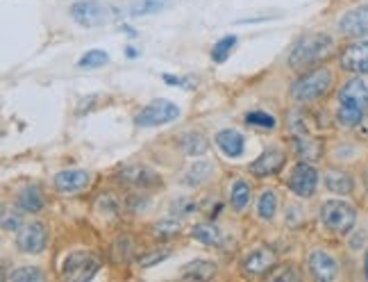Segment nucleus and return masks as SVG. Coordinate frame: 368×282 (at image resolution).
I'll list each match as a JSON object with an SVG mask.
<instances>
[{
	"instance_id": "27",
	"label": "nucleus",
	"mask_w": 368,
	"mask_h": 282,
	"mask_svg": "<svg viewBox=\"0 0 368 282\" xmlns=\"http://www.w3.org/2000/svg\"><path fill=\"white\" fill-rule=\"evenodd\" d=\"M275 212H277V196L273 189H266L257 201V214H259V219L270 221L275 216Z\"/></svg>"
},
{
	"instance_id": "39",
	"label": "nucleus",
	"mask_w": 368,
	"mask_h": 282,
	"mask_svg": "<svg viewBox=\"0 0 368 282\" xmlns=\"http://www.w3.org/2000/svg\"><path fill=\"white\" fill-rule=\"evenodd\" d=\"M16 225H18L16 216H9V214L5 212V214H3V230H16Z\"/></svg>"
},
{
	"instance_id": "10",
	"label": "nucleus",
	"mask_w": 368,
	"mask_h": 282,
	"mask_svg": "<svg viewBox=\"0 0 368 282\" xmlns=\"http://www.w3.org/2000/svg\"><path fill=\"white\" fill-rule=\"evenodd\" d=\"M116 178L123 184H127V187H134V189H153V187H159L161 184V178L153 169H146V167H139V164L121 169Z\"/></svg>"
},
{
	"instance_id": "16",
	"label": "nucleus",
	"mask_w": 368,
	"mask_h": 282,
	"mask_svg": "<svg viewBox=\"0 0 368 282\" xmlns=\"http://www.w3.org/2000/svg\"><path fill=\"white\" fill-rule=\"evenodd\" d=\"M307 264H309V271H311V276L321 280V282H328L332 280L334 276H337V259H334L332 255H328L326 251H314L307 259Z\"/></svg>"
},
{
	"instance_id": "28",
	"label": "nucleus",
	"mask_w": 368,
	"mask_h": 282,
	"mask_svg": "<svg viewBox=\"0 0 368 282\" xmlns=\"http://www.w3.org/2000/svg\"><path fill=\"white\" fill-rule=\"evenodd\" d=\"M171 0H139V3L132 5V9H130V16H148V14H157L161 12V9L168 7Z\"/></svg>"
},
{
	"instance_id": "38",
	"label": "nucleus",
	"mask_w": 368,
	"mask_h": 282,
	"mask_svg": "<svg viewBox=\"0 0 368 282\" xmlns=\"http://www.w3.org/2000/svg\"><path fill=\"white\" fill-rule=\"evenodd\" d=\"M270 278L273 280H298L300 276L296 273L294 269H287V271H280V273H270Z\"/></svg>"
},
{
	"instance_id": "41",
	"label": "nucleus",
	"mask_w": 368,
	"mask_h": 282,
	"mask_svg": "<svg viewBox=\"0 0 368 282\" xmlns=\"http://www.w3.org/2000/svg\"><path fill=\"white\" fill-rule=\"evenodd\" d=\"M364 273H366V278H368V251H366V255H364Z\"/></svg>"
},
{
	"instance_id": "4",
	"label": "nucleus",
	"mask_w": 368,
	"mask_h": 282,
	"mask_svg": "<svg viewBox=\"0 0 368 282\" xmlns=\"http://www.w3.org/2000/svg\"><path fill=\"white\" fill-rule=\"evenodd\" d=\"M321 221L328 230L345 235L355 227L357 212H355L352 205L343 203V201H328V203L321 205Z\"/></svg>"
},
{
	"instance_id": "24",
	"label": "nucleus",
	"mask_w": 368,
	"mask_h": 282,
	"mask_svg": "<svg viewBox=\"0 0 368 282\" xmlns=\"http://www.w3.org/2000/svg\"><path fill=\"white\" fill-rule=\"evenodd\" d=\"M214 173V164L209 162H193V167L187 171V176H184V184H189V187H200L202 182H207Z\"/></svg>"
},
{
	"instance_id": "1",
	"label": "nucleus",
	"mask_w": 368,
	"mask_h": 282,
	"mask_svg": "<svg viewBox=\"0 0 368 282\" xmlns=\"http://www.w3.org/2000/svg\"><path fill=\"white\" fill-rule=\"evenodd\" d=\"M366 105H368V89H366V84L360 78L345 82L343 89L339 91L337 121L343 128H355L364 118Z\"/></svg>"
},
{
	"instance_id": "12",
	"label": "nucleus",
	"mask_w": 368,
	"mask_h": 282,
	"mask_svg": "<svg viewBox=\"0 0 368 282\" xmlns=\"http://www.w3.org/2000/svg\"><path fill=\"white\" fill-rule=\"evenodd\" d=\"M275 266V253L270 248H257L241 259V271L246 276H270Z\"/></svg>"
},
{
	"instance_id": "40",
	"label": "nucleus",
	"mask_w": 368,
	"mask_h": 282,
	"mask_svg": "<svg viewBox=\"0 0 368 282\" xmlns=\"http://www.w3.org/2000/svg\"><path fill=\"white\" fill-rule=\"evenodd\" d=\"M125 55H127V57H137V55H139V52H137L134 48H127V50H125Z\"/></svg>"
},
{
	"instance_id": "17",
	"label": "nucleus",
	"mask_w": 368,
	"mask_h": 282,
	"mask_svg": "<svg viewBox=\"0 0 368 282\" xmlns=\"http://www.w3.org/2000/svg\"><path fill=\"white\" fill-rule=\"evenodd\" d=\"M214 141L221 148V153L227 157H241L246 150V137L236 132V130H221Z\"/></svg>"
},
{
	"instance_id": "5",
	"label": "nucleus",
	"mask_w": 368,
	"mask_h": 282,
	"mask_svg": "<svg viewBox=\"0 0 368 282\" xmlns=\"http://www.w3.org/2000/svg\"><path fill=\"white\" fill-rule=\"evenodd\" d=\"M100 271V259L96 257L93 253L86 251H78L67 255V259L62 262L59 273L64 280H73V282H86L91 280L96 273Z\"/></svg>"
},
{
	"instance_id": "32",
	"label": "nucleus",
	"mask_w": 368,
	"mask_h": 282,
	"mask_svg": "<svg viewBox=\"0 0 368 282\" xmlns=\"http://www.w3.org/2000/svg\"><path fill=\"white\" fill-rule=\"evenodd\" d=\"M246 125H253V128H262V130H273L275 128V116L273 114H266V112H248L243 116Z\"/></svg>"
},
{
	"instance_id": "7",
	"label": "nucleus",
	"mask_w": 368,
	"mask_h": 282,
	"mask_svg": "<svg viewBox=\"0 0 368 282\" xmlns=\"http://www.w3.org/2000/svg\"><path fill=\"white\" fill-rule=\"evenodd\" d=\"M316 184H318V171L305 159L296 164L289 176V189L300 198H311L314 191H316Z\"/></svg>"
},
{
	"instance_id": "14",
	"label": "nucleus",
	"mask_w": 368,
	"mask_h": 282,
	"mask_svg": "<svg viewBox=\"0 0 368 282\" xmlns=\"http://www.w3.org/2000/svg\"><path fill=\"white\" fill-rule=\"evenodd\" d=\"M339 30L345 37H368V5L355 7L339 21Z\"/></svg>"
},
{
	"instance_id": "25",
	"label": "nucleus",
	"mask_w": 368,
	"mask_h": 282,
	"mask_svg": "<svg viewBox=\"0 0 368 282\" xmlns=\"http://www.w3.org/2000/svg\"><path fill=\"white\" fill-rule=\"evenodd\" d=\"M191 237H193V239L202 242V244H207V246H221V242H223L221 230H219L216 225H209V223H198V225H193Z\"/></svg>"
},
{
	"instance_id": "36",
	"label": "nucleus",
	"mask_w": 368,
	"mask_h": 282,
	"mask_svg": "<svg viewBox=\"0 0 368 282\" xmlns=\"http://www.w3.org/2000/svg\"><path fill=\"white\" fill-rule=\"evenodd\" d=\"M191 212H196V203H193L191 198H178L176 203H173V214L187 216Z\"/></svg>"
},
{
	"instance_id": "19",
	"label": "nucleus",
	"mask_w": 368,
	"mask_h": 282,
	"mask_svg": "<svg viewBox=\"0 0 368 282\" xmlns=\"http://www.w3.org/2000/svg\"><path fill=\"white\" fill-rule=\"evenodd\" d=\"M216 276V264L209 259H193L182 266V278L187 280H209Z\"/></svg>"
},
{
	"instance_id": "20",
	"label": "nucleus",
	"mask_w": 368,
	"mask_h": 282,
	"mask_svg": "<svg viewBox=\"0 0 368 282\" xmlns=\"http://www.w3.org/2000/svg\"><path fill=\"white\" fill-rule=\"evenodd\" d=\"M326 187L332 193H337V196H348V193H352L355 182H352V178L345 171H328Z\"/></svg>"
},
{
	"instance_id": "15",
	"label": "nucleus",
	"mask_w": 368,
	"mask_h": 282,
	"mask_svg": "<svg viewBox=\"0 0 368 282\" xmlns=\"http://www.w3.org/2000/svg\"><path fill=\"white\" fill-rule=\"evenodd\" d=\"M89 173L82 169H64L55 176V189L59 193H78L89 184Z\"/></svg>"
},
{
	"instance_id": "11",
	"label": "nucleus",
	"mask_w": 368,
	"mask_h": 282,
	"mask_svg": "<svg viewBox=\"0 0 368 282\" xmlns=\"http://www.w3.org/2000/svg\"><path fill=\"white\" fill-rule=\"evenodd\" d=\"M284 162H287V157H284V153L280 148H266L262 155H259L253 164H251V171L255 178H268V176H277L280 171H282V167H284Z\"/></svg>"
},
{
	"instance_id": "30",
	"label": "nucleus",
	"mask_w": 368,
	"mask_h": 282,
	"mask_svg": "<svg viewBox=\"0 0 368 282\" xmlns=\"http://www.w3.org/2000/svg\"><path fill=\"white\" fill-rule=\"evenodd\" d=\"M134 251H137L134 242L130 239V237H121V239H116L112 246V257H114V262L123 264V262H130V259H132Z\"/></svg>"
},
{
	"instance_id": "33",
	"label": "nucleus",
	"mask_w": 368,
	"mask_h": 282,
	"mask_svg": "<svg viewBox=\"0 0 368 282\" xmlns=\"http://www.w3.org/2000/svg\"><path fill=\"white\" fill-rule=\"evenodd\" d=\"M153 235L157 237V239H173V237L180 235V225L178 221H157L153 225Z\"/></svg>"
},
{
	"instance_id": "23",
	"label": "nucleus",
	"mask_w": 368,
	"mask_h": 282,
	"mask_svg": "<svg viewBox=\"0 0 368 282\" xmlns=\"http://www.w3.org/2000/svg\"><path fill=\"white\" fill-rule=\"evenodd\" d=\"M180 148H182L184 155L200 157V155L207 153V139L200 137L198 132H187V135H182V139H180Z\"/></svg>"
},
{
	"instance_id": "31",
	"label": "nucleus",
	"mask_w": 368,
	"mask_h": 282,
	"mask_svg": "<svg viewBox=\"0 0 368 282\" xmlns=\"http://www.w3.org/2000/svg\"><path fill=\"white\" fill-rule=\"evenodd\" d=\"M110 62V55H107L105 50H86L84 55L80 57V62H78V67L80 69H100V67H105V64Z\"/></svg>"
},
{
	"instance_id": "2",
	"label": "nucleus",
	"mask_w": 368,
	"mask_h": 282,
	"mask_svg": "<svg viewBox=\"0 0 368 282\" xmlns=\"http://www.w3.org/2000/svg\"><path fill=\"white\" fill-rule=\"evenodd\" d=\"M332 46H334V41L330 35H321V32H316V35L302 37L294 46V50H291L289 67L291 69H305V67H309V64H316L318 60L330 55Z\"/></svg>"
},
{
	"instance_id": "8",
	"label": "nucleus",
	"mask_w": 368,
	"mask_h": 282,
	"mask_svg": "<svg viewBox=\"0 0 368 282\" xmlns=\"http://www.w3.org/2000/svg\"><path fill=\"white\" fill-rule=\"evenodd\" d=\"M16 246L21 253L28 255H39L46 251L48 246V230L43 223H28L18 230L16 235Z\"/></svg>"
},
{
	"instance_id": "37",
	"label": "nucleus",
	"mask_w": 368,
	"mask_h": 282,
	"mask_svg": "<svg viewBox=\"0 0 368 282\" xmlns=\"http://www.w3.org/2000/svg\"><path fill=\"white\" fill-rule=\"evenodd\" d=\"M161 80H164L166 84H171V86H193V84H187V82H191V80H184V78H176V75H168V73H164L161 75Z\"/></svg>"
},
{
	"instance_id": "9",
	"label": "nucleus",
	"mask_w": 368,
	"mask_h": 282,
	"mask_svg": "<svg viewBox=\"0 0 368 282\" xmlns=\"http://www.w3.org/2000/svg\"><path fill=\"white\" fill-rule=\"evenodd\" d=\"M71 18L82 28H98L110 18V12L98 0H80L71 7Z\"/></svg>"
},
{
	"instance_id": "22",
	"label": "nucleus",
	"mask_w": 368,
	"mask_h": 282,
	"mask_svg": "<svg viewBox=\"0 0 368 282\" xmlns=\"http://www.w3.org/2000/svg\"><path fill=\"white\" fill-rule=\"evenodd\" d=\"M294 146H296V150H298V155L302 157V159H318L321 157V144L316 139H311L309 135H305V132H298V135H294Z\"/></svg>"
},
{
	"instance_id": "34",
	"label": "nucleus",
	"mask_w": 368,
	"mask_h": 282,
	"mask_svg": "<svg viewBox=\"0 0 368 282\" xmlns=\"http://www.w3.org/2000/svg\"><path fill=\"white\" fill-rule=\"evenodd\" d=\"M166 257H168V251H153V253H148L144 257H139V266H142V269H150V266H155L159 262H164Z\"/></svg>"
},
{
	"instance_id": "21",
	"label": "nucleus",
	"mask_w": 368,
	"mask_h": 282,
	"mask_svg": "<svg viewBox=\"0 0 368 282\" xmlns=\"http://www.w3.org/2000/svg\"><path fill=\"white\" fill-rule=\"evenodd\" d=\"M251 198H253L251 184L246 180H234L232 189H230V203H232L234 212H243L248 205H251Z\"/></svg>"
},
{
	"instance_id": "13",
	"label": "nucleus",
	"mask_w": 368,
	"mask_h": 282,
	"mask_svg": "<svg viewBox=\"0 0 368 282\" xmlns=\"http://www.w3.org/2000/svg\"><path fill=\"white\" fill-rule=\"evenodd\" d=\"M341 69L357 75L368 73V41L350 43V46L341 52Z\"/></svg>"
},
{
	"instance_id": "26",
	"label": "nucleus",
	"mask_w": 368,
	"mask_h": 282,
	"mask_svg": "<svg viewBox=\"0 0 368 282\" xmlns=\"http://www.w3.org/2000/svg\"><path fill=\"white\" fill-rule=\"evenodd\" d=\"M236 43H239V39H236L234 35H227V37H223V39H219L212 46V62H216V64H223L227 57L232 55V50L236 48Z\"/></svg>"
},
{
	"instance_id": "29",
	"label": "nucleus",
	"mask_w": 368,
	"mask_h": 282,
	"mask_svg": "<svg viewBox=\"0 0 368 282\" xmlns=\"http://www.w3.org/2000/svg\"><path fill=\"white\" fill-rule=\"evenodd\" d=\"M7 282H43V271L37 266H18L5 276Z\"/></svg>"
},
{
	"instance_id": "6",
	"label": "nucleus",
	"mask_w": 368,
	"mask_h": 282,
	"mask_svg": "<svg viewBox=\"0 0 368 282\" xmlns=\"http://www.w3.org/2000/svg\"><path fill=\"white\" fill-rule=\"evenodd\" d=\"M180 116V107L176 103L171 101H153L150 105H146L142 112L137 114L134 123L139 128H157V125H166L171 121H176V118Z\"/></svg>"
},
{
	"instance_id": "18",
	"label": "nucleus",
	"mask_w": 368,
	"mask_h": 282,
	"mask_svg": "<svg viewBox=\"0 0 368 282\" xmlns=\"http://www.w3.org/2000/svg\"><path fill=\"white\" fill-rule=\"evenodd\" d=\"M16 208L21 212H28V214H39L43 208H46V198H43V193L39 187H25V189H21L18 191V196H16Z\"/></svg>"
},
{
	"instance_id": "3",
	"label": "nucleus",
	"mask_w": 368,
	"mask_h": 282,
	"mask_svg": "<svg viewBox=\"0 0 368 282\" xmlns=\"http://www.w3.org/2000/svg\"><path fill=\"white\" fill-rule=\"evenodd\" d=\"M332 86V71L330 69H314L305 75H300V78L294 82L291 86V96H294V101L298 103H314L323 98Z\"/></svg>"
},
{
	"instance_id": "42",
	"label": "nucleus",
	"mask_w": 368,
	"mask_h": 282,
	"mask_svg": "<svg viewBox=\"0 0 368 282\" xmlns=\"http://www.w3.org/2000/svg\"><path fill=\"white\" fill-rule=\"evenodd\" d=\"M366 189H368V176H366Z\"/></svg>"
},
{
	"instance_id": "35",
	"label": "nucleus",
	"mask_w": 368,
	"mask_h": 282,
	"mask_svg": "<svg viewBox=\"0 0 368 282\" xmlns=\"http://www.w3.org/2000/svg\"><path fill=\"white\" fill-rule=\"evenodd\" d=\"M96 210H98L100 214H107V216H116L118 203L112 196H103V198H98V203H96Z\"/></svg>"
}]
</instances>
